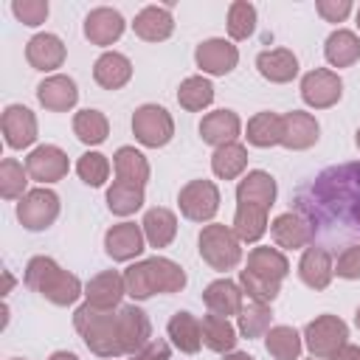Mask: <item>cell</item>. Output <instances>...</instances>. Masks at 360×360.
<instances>
[{"label":"cell","mask_w":360,"mask_h":360,"mask_svg":"<svg viewBox=\"0 0 360 360\" xmlns=\"http://www.w3.org/2000/svg\"><path fill=\"white\" fill-rule=\"evenodd\" d=\"M200 132H202L205 143H217V146L233 143V138L239 135V118L231 110H217V112L202 118Z\"/></svg>","instance_id":"obj_21"},{"label":"cell","mask_w":360,"mask_h":360,"mask_svg":"<svg viewBox=\"0 0 360 360\" xmlns=\"http://www.w3.org/2000/svg\"><path fill=\"white\" fill-rule=\"evenodd\" d=\"M76 329L82 332L84 343L101 354V357H115L124 352L121 346V329H118V315L107 312V309H96L90 304L76 309Z\"/></svg>","instance_id":"obj_3"},{"label":"cell","mask_w":360,"mask_h":360,"mask_svg":"<svg viewBox=\"0 0 360 360\" xmlns=\"http://www.w3.org/2000/svg\"><path fill=\"white\" fill-rule=\"evenodd\" d=\"M132 360H169V346L163 340H149L141 352H135Z\"/></svg>","instance_id":"obj_50"},{"label":"cell","mask_w":360,"mask_h":360,"mask_svg":"<svg viewBox=\"0 0 360 360\" xmlns=\"http://www.w3.org/2000/svg\"><path fill=\"white\" fill-rule=\"evenodd\" d=\"M217 202H219V194H217L214 183H208V180H191L180 191V211L197 222L211 219L217 214Z\"/></svg>","instance_id":"obj_9"},{"label":"cell","mask_w":360,"mask_h":360,"mask_svg":"<svg viewBox=\"0 0 360 360\" xmlns=\"http://www.w3.org/2000/svg\"><path fill=\"white\" fill-rule=\"evenodd\" d=\"M301 278L312 290H323L332 278V256L321 245H309L304 259H301Z\"/></svg>","instance_id":"obj_18"},{"label":"cell","mask_w":360,"mask_h":360,"mask_svg":"<svg viewBox=\"0 0 360 360\" xmlns=\"http://www.w3.org/2000/svg\"><path fill=\"white\" fill-rule=\"evenodd\" d=\"M281 135H284V118L276 112H259L248 124V141L256 146L281 143Z\"/></svg>","instance_id":"obj_29"},{"label":"cell","mask_w":360,"mask_h":360,"mask_svg":"<svg viewBox=\"0 0 360 360\" xmlns=\"http://www.w3.org/2000/svg\"><path fill=\"white\" fill-rule=\"evenodd\" d=\"M25 56L28 62L37 68V70H51V68H59L62 59H65V45L59 42V37L53 34H37L28 48H25Z\"/></svg>","instance_id":"obj_19"},{"label":"cell","mask_w":360,"mask_h":360,"mask_svg":"<svg viewBox=\"0 0 360 360\" xmlns=\"http://www.w3.org/2000/svg\"><path fill=\"white\" fill-rule=\"evenodd\" d=\"M211 98H214V87H211V82L202 79V76L186 79V82L180 84V90H177V101H180L186 110H202L205 104H211Z\"/></svg>","instance_id":"obj_37"},{"label":"cell","mask_w":360,"mask_h":360,"mask_svg":"<svg viewBox=\"0 0 360 360\" xmlns=\"http://www.w3.org/2000/svg\"><path fill=\"white\" fill-rule=\"evenodd\" d=\"M132 28H135V34H138L141 39H149V42L166 39V37L172 34V14H169V8H163V6H146V8L135 17Z\"/></svg>","instance_id":"obj_25"},{"label":"cell","mask_w":360,"mask_h":360,"mask_svg":"<svg viewBox=\"0 0 360 360\" xmlns=\"http://www.w3.org/2000/svg\"><path fill=\"white\" fill-rule=\"evenodd\" d=\"M256 65H259V73H262L264 79H270V82H290V79L298 73L295 56H292L290 51H284V48L259 53Z\"/></svg>","instance_id":"obj_27"},{"label":"cell","mask_w":360,"mask_h":360,"mask_svg":"<svg viewBox=\"0 0 360 360\" xmlns=\"http://www.w3.org/2000/svg\"><path fill=\"white\" fill-rule=\"evenodd\" d=\"M360 56V42L352 31H335L329 39H326V59L338 68H346L352 62H357Z\"/></svg>","instance_id":"obj_35"},{"label":"cell","mask_w":360,"mask_h":360,"mask_svg":"<svg viewBox=\"0 0 360 360\" xmlns=\"http://www.w3.org/2000/svg\"><path fill=\"white\" fill-rule=\"evenodd\" d=\"M242 287L248 290V295L253 298V301H273L276 298V292H278V284H273V281H264V278H256V276H250L248 270H242Z\"/></svg>","instance_id":"obj_46"},{"label":"cell","mask_w":360,"mask_h":360,"mask_svg":"<svg viewBox=\"0 0 360 360\" xmlns=\"http://www.w3.org/2000/svg\"><path fill=\"white\" fill-rule=\"evenodd\" d=\"M264 225H267V208H259V205H239L236 211V219H233V231L239 239L245 242H253L264 233Z\"/></svg>","instance_id":"obj_36"},{"label":"cell","mask_w":360,"mask_h":360,"mask_svg":"<svg viewBox=\"0 0 360 360\" xmlns=\"http://www.w3.org/2000/svg\"><path fill=\"white\" fill-rule=\"evenodd\" d=\"M194 56H197V65L202 70H208V73H228V70L236 68V59H239L236 48L231 42H225V39H208V42H202Z\"/></svg>","instance_id":"obj_15"},{"label":"cell","mask_w":360,"mask_h":360,"mask_svg":"<svg viewBox=\"0 0 360 360\" xmlns=\"http://www.w3.org/2000/svg\"><path fill=\"white\" fill-rule=\"evenodd\" d=\"M37 96L48 110H68L76 104V84L68 76H51L39 84Z\"/></svg>","instance_id":"obj_28"},{"label":"cell","mask_w":360,"mask_h":360,"mask_svg":"<svg viewBox=\"0 0 360 360\" xmlns=\"http://www.w3.org/2000/svg\"><path fill=\"white\" fill-rule=\"evenodd\" d=\"M93 76H96V82H98L101 87L118 90V87H124V84L129 82L132 65H129L127 56H121V53L112 51V53L98 56V62H96V68H93Z\"/></svg>","instance_id":"obj_20"},{"label":"cell","mask_w":360,"mask_h":360,"mask_svg":"<svg viewBox=\"0 0 360 360\" xmlns=\"http://www.w3.org/2000/svg\"><path fill=\"white\" fill-rule=\"evenodd\" d=\"M118 329H121L124 352L135 354L149 343V321L138 307H121L118 309Z\"/></svg>","instance_id":"obj_12"},{"label":"cell","mask_w":360,"mask_h":360,"mask_svg":"<svg viewBox=\"0 0 360 360\" xmlns=\"http://www.w3.org/2000/svg\"><path fill=\"white\" fill-rule=\"evenodd\" d=\"M304 338L315 357H332L346 346V323L335 315H321L307 326Z\"/></svg>","instance_id":"obj_6"},{"label":"cell","mask_w":360,"mask_h":360,"mask_svg":"<svg viewBox=\"0 0 360 360\" xmlns=\"http://www.w3.org/2000/svg\"><path fill=\"white\" fill-rule=\"evenodd\" d=\"M245 163H248V155H245V149H242L239 143H225V146H219V149L214 152V160H211L214 174H219V177H225V180L236 177V174L245 169Z\"/></svg>","instance_id":"obj_38"},{"label":"cell","mask_w":360,"mask_h":360,"mask_svg":"<svg viewBox=\"0 0 360 360\" xmlns=\"http://www.w3.org/2000/svg\"><path fill=\"white\" fill-rule=\"evenodd\" d=\"M76 172H79V177H82L84 183H90V186H101V183L107 180V172H110V166H107L104 155H96V152H90V155H82V158H79V163H76Z\"/></svg>","instance_id":"obj_44"},{"label":"cell","mask_w":360,"mask_h":360,"mask_svg":"<svg viewBox=\"0 0 360 360\" xmlns=\"http://www.w3.org/2000/svg\"><path fill=\"white\" fill-rule=\"evenodd\" d=\"M270 323V309L262 301H248L239 309V329L245 338H259Z\"/></svg>","instance_id":"obj_41"},{"label":"cell","mask_w":360,"mask_h":360,"mask_svg":"<svg viewBox=\"0 0 360 360\" xmlns=\"http://www.w3.org/2000/svg\"><path fill=\"white\" fill-rule=\"evenodd\" d=\"M121 31H124V20H121V14L112 11V8H96V11H90L87 20H84V34H87L96 45H110V42H115V39L121 37Z\"/></svg>","instance_id":"obj_16"},{"label":"cell","mask_w":360,"mask_h":360,"mask_svg":"<svg viewBox=\"0 0 360 360\" xmlns=\"http://www.w3.org/2000/svg\"><path fill=\"white\" fill-rule=\"evenodd\" d=\"M17 214H20V219H22L25 228L39 231V228H48V225L56 219V214H59V200H56L53 191L37 188V191H28V194L22 197Z\"/></svg>","instance_id":"obj_8"},{"label":"cell","mask_w":360,"mask_h":360,"mask_svg":"<svg viewBox=\"0 0 360 360\" xmlns=\"http://www.w3.org/2000/svg\"><path fill=\"white\" fill-rule=\"evenodd\" d=\"M200 253L217 270H231L239 262V256H242L239 239L225 225H208L200 233Z\"/></svg>","instance_id":"obj_5"},{"label":"cell","mask_w":360,"mask_h":360,"mask_svg":"<svg viewBox=\"0 0 360 360\" xmlns=\"http://www.w3.org/2000/svg\"><path fill=\"white\" fill-rule=\"evenodd\" d=\"M11 8H14V14H17L25 25H39V22H45V17H48V3H45V0H17Z\"/></svg>","instance_id":"obj_47"},{"label":"cell","mask_w":360,"mask_h":360,"mask_svg":"<svg viewBox=\"0 0 360 360\" xmlns=\"http://www.w3.org/2000/svg\"><path fill=\"white\" fill-rule=\"evenodd\" d=\"M169 338L177 343V349L183 352H197L200 343H202V326L194 315L188 312H177L172 321H169Z\"/></svg>","instance_id":"obj_30"},{"label":"cell","mask_w":360,"mask_h":360,"mask_svg":"<svg viewBox=\"0 0 360 360\" xmlns=\"http://www.w3.org/2000/svg\"><path fill=\"white\" fill-rule=\"evenodd\" d=\"M127 292L132 298H149L152 292H174L186 284L183 270L169 259H146L141 264H132L124 273Z\"/></svg>","instance_id":"obj_2"},{"label":"cell","mask_w":360,"mask_h":360,"mask_svg":"<svg viewBox=\"0 0 360 360\" xmlns=\"http://www.w3.org/2000/svg\"><path fill=\"white\" fill-rule=\"evenodd\" d=\"M200 326H202V340H205L208 349H214V352H228V349H233L236 332H233V326L228 323V318L205 315Z\"/></svg>","instance_id":"obj_34"},{"label":"cell","mask_w":360,"mask_h":360,"mask_svg":"<svg viewBox=\"0 0 360 360\" xmlns=\"http://www.w3.org/2000/svg\"><path fill=\"white\" fill-rule=\"evenodd\" d=\"M253 25H256V8L245 0L233 3L231 11H228V31L233 39H245L253 34Z\"/></svg>","instance_id":"obj_43"},{"label":"cell","mask_w":360,"mask_h":360,"mask_svg":"<svg viewBox=\"0 0 360 360\" xmlns=\"http://www.w3.org/2000/svg\"><path fill=\"white\" fill-rule=\"evenodd\" d=\"M332 360H360V349L357 346H343L340 352L332 354Z\"/></svg>","instance_id":"obj_51"},{"label":"cell","mask_w":360,"mask_h":360,"mask_svg":"<svg viewBox=\"0 0 360 360\" xmlns=\"http://www.w3.org/2000/svg\"><path fill=\"white\" fill-rule=\"evenodd\" d=\"M3 132H6L8 146H14V149L28 146L37 138V121H34L31 110H25L20 104H11L3 112Z\"/></svg>","instance_id":"obj_13"},{"label":"cell","mask_w":360,"mask_h":360,"mask_svg":"<svg viewBox=\"0 0 360 360\" xmlns=\"http://www.w3.org/2000/svg\"><path fill=\"white\" fill-rule=\"evenodd\" d=\"M225 360H253L250 354H242V352H236V354H231V357H225Z\"/></svg>","instance_id":"obj_53"},{"label":"cell","mask_w":360,"mask_h":360,"mask_svg":"<svg viewBox=\"0 0 360 360\" xmlns=\"http://www.w3.org/2000/svg\"><path fill=\"white\" fill-rule=\"evenodd\" d=\"M132 129L138 135L141 143L146 146H163L169 138H172V118L163 107H155V104H146L135 112L132 118Z\"/></svg>","instance_id":"obj_7"},{"label":"cell","mask_w":360,"mask_h":360,"mask_svg":"<svg viewBox=\"0 0 360 360\" xmlns=\"http://www.w3.org/2000/svg\"><path fill=\"white\" fill-rule=\"evenodd\" d=\"M318 138V124L312 115L307 112H290L284 115V135H281V143L290 146V149H307L312 146Z\"/></svg>","instance_id":"obj_26"},{"label":"cell","mask_w":360,"mask_h":360,"mask_svg":"<svg viewBox=\"0 0 360 360\" xmlns=\"http://www.w3.org/2000/svg\"><path fill=\"white\" fill-rule=\"evenodd\" d=\"M107 202L115 214H132L135 208H141L143 202V191L138 186H129V183H112V188L107 191Z\"/></svg>","instance_id":"obj_42"},{"label":"cell","mask_w":360,"mask_h":360,"mask_svg":"<svg viewBox=\"0 0 360 360\" xmlns=\"http://www.w3.org/2000/svg\"><path fill=\"white\" fill-rule=\"evenodd\" d=\"M124 287L127 284H124V278L118 273H112V270L101 273L87 284V304L96 307V309H110V307H115L121 301Z\"/></svg>","instance_id":"obj_23"},{"label":"cell","mask_w":360,"mask_h":360,"mask_svg":"<svg viewBox=\"0 0 360 360\" xmlns=\"http://www.w3.org/2000/svg\"><path fill=\"white\" fill-rule=\"evenodd\" d=\"M301 96L312 107H332L340 98V79L332 70H312L301 82Z\"/></svg>","instance_id":"obj_10"},{"label":"cell","mask_w":360,"mask_h":360,"mask_svg":"<svg viewBox=\"0 0 360 360\" xmlns=\"http://www.w3.org/2000/svg\"><path fill=\"white\" fill-rule=\"evenodd\" d=\"M25 284L37 292H42L48 301L53 304H73L79 298V278L70 276L68 270L56 267V262L45 259V256H37L28 262V270H25Z\"/></svg>","instance_id":"obj_4"},{"label":"cell","mask_w":360,"mask_h":360,"mask_svg":"<svg viewBox=\"0 0 360 360\" xmlns=\"http://www.w3.org/2000/svg\"><path fill=\"white\" fill-rule=\"evenodd\" d=\"M115 172H118L121 183H129V186H138V188H143V183L149 177V166H146L143 155L129 149V146L115 152Z\"/></svg>","instance_id":"obj_31"},{"label":"cell","mask_w":360,"mask_h":360,"mask_svg":"<svg viewBox=\"0 0 360 360\" xmlns=\"http://www.w3.org/2000/svg\"><path fill=\"white\" fill-rule=\"evenodd\" d=\"M338 276L343 278H360V248H346L338 259Z\"/></svg>","instance_id":"obj_48"},{"label":"cell","mask_w":360,"mask_h":360,"mask_svg":"<svg viewBox=\"0 0 360 360\" xmlns=\"http://www.w3.org/2000/svg\"><path fill=\"white\" fill-rule=\"evenodd\" d=\"M248 273L256 276V278L278 284L287 276V259L273 248H256L248 256Z\"/></svg>","instance_id":"obj_22"},{"label":"cell","mask_w":360,"mask_h":360,"mask_svg":"<svg viewBox=\"0 0 360 360\" xmlns=\"http://www.w3.org/2000/svg\"><path fill=\"white\" fill-rule=\"evenodd\" d=\"M25 172L34 177V180H42V183H51V180H59L68 174V158L62 149L56 146H39L28 155L25 160Z\"/></svg>","instance_id":"obj_11"},{"label":"cell","mask_w":360,"mask_h":360,"mask_svg":"<svg viewBox=\"0 0 360 360\" xmlns=\"http://www.w3.org/2000/svg\"><path fill=\"white\" fill-rule=\"evenodd\" d=\"M104 245H107V253L112 259H132L143 250V236H141V228L135 222H121V225H112L104 236Z\"/></svg>","instance_id":"obj_14"},{"label":"cell","mask_w":360,"mask_h":360,"mask_svg":"<svg viewBox=\"0 0 360 360\" xmlns=\"http://www.w3.org/2000/svg\"><path fill=\"white\" fill-rule=\"evenodd\" d=\"M357 146H360V129H357Z\"/></svg>","instance_id":"obj_55"},{"label":"cell","mask_w":360,"mask_h":360,"mask_svg":"<svg viewBox=\"0 0 360 360\" xmlns=\"http://www.w3.org/2000/svg\"><path fill=\"white\" fill-rule=\"evenodd\" d=\"M51 360H76V354H70V352H56V354H51Z\"/></svg>","instance_id":"obj_52"},{"label":"cell","mask_w":360,"mask_h":360,"mask_svg":"<svg viewBox=\"0 0 360 360\" xmlns=\"http://www.w3.org/2000/svg\"><path fill=\"white\" fill-rule=\"evenodd\" d=\"M292 214L307 225L312 245L329 250L360 242V160L326 166L304 180L292 194Z\"/></svg>","instance_id":"obj_1"},{"label":"cell","mask_w":360,"mask_h":360,"mask_svg":"<svg viewBox=\"0 0 360 360\" xmlns=\"http://www.w3.org/2000/svg\"><path fill=\"white\" fill-rule=\"evenodd\" d=\"M273 239L281 248H301V245L312 242L309 239V231H307V225L301 222L298 214H281V217H276V222H273Z\"/></svg>","instance_id":"obj_33"},{"label":"cell","mask_w":360,"mask_h":360,"mask_svg":"<svg viewBox=\"0 0 360 360\" xmlns=\"http://www.w3.org/2000/svg\"><path fill=\"white\" fill-rule=\"evenodd\" d=\"M267 352L278 360H295L301 352V340L298 332L290 326H276L267 332Z\"/></svg>","instance_id":"obj_39"},{"label":"cell","mask_w":360,"mask_h":360,"mask_svg":"<svg viewBox=\"0 0 360 360\" xmlns=\"http://www.w3.org/2000/svg\"><path fill=\"white\" fill-rule=\"evenodd\" d=\"M73 129L84 143H101L107 138V118L98 110H82L73 118Z\"/></svg>","instance_id":"obj_40"},{"label":"cell","mask_w":360,"mask_h":360,"mask_svg":"<svg viewBox=\"0 0 360 360\" xmlns=\"http://www.w3.org/2000/svg\"><path fill=\"white\" fill-rule=\"evenodd\" d=\"M318 11H321L323 20L340 22V20L352 11V3H349V0H321V3H318Z\"/></svg>","instance_id":"obj_49"},{"label":"cell","mask_w":360,"mask_h":360,"mask_svg":"<svg viewBox=\"0 0 360 360\" xmlns=\"http://www.w3.org/2000/svg\"><path fill=\"white\" fill-rule=\"evenodd\" d=\"M357 25H360V8H357Z\"/></svg>","instance_id":"obj_56"},{"label":"cell","mask_w":360,"mask_h":360,"mask_svg":"<svg viewBox=\"0 0 360 360\" xmlns=\"http://www.w3.org/2000/svg\"><path fill=\"white\" fill-rule=\"evenodd\" d=\"M205 298V307L211 309V315H219V318H228V315H236L242 309V292L236 290L233 281H214L208 284V290L202 292Z\"/></svg>","instance_id":"obj_24"},{"label":"cell","mask_w":360,"mask_h":360,"mask_svg":"<svg viewBox=\"0 0 360 360\" xmlns=\"http://www.w3.org/2000/svg\"><path fill=\"white\" fill-rule=\"evenodd\" d=\"M143 231L152 248H166L174 236V214L166 208H152L143 217Z\"/></svg>","instance_id":"obj_32"},{"label":"cell","mask_w":360,"mask_h":360,"mask_svg":"<svg viewBox=\"0 0 360 360\" xmlns=\"http://www.w3.org/2000/svg\"><path fill=\"white\" fill-rule=\"evenodd\" d=\"M354 321H357V326H360V309H357V315H354Z\"/></svg>","instance_id":"obj_54"},{"label":"cell","mask_w":360,"mask_h":360,"mask_svg":"<svg viewBox=\"0 0 360 360\" xmlns=\"http://www.w3.org/2000/svg\"><path fill=\"white\" fill-rule=\"evenodd\" d=\"M276 197V183L270 174L264 172H250L239 188H236V200L239 205H259V208H270Z\"/></svg>","instance_id":"obj_17"},{"label":"cell","mask_w":360,"mask_h":360,"mask_svg":"<svg viewBox=\"0 0 360 360\" xmlns=\"http://www.w3.org/2000/svg\"><path fill=\"white\" fill-rule=\"evenodd\" d=\"M22 188H25V172H22V166L17 160H3V166H0V194L6 200H11V197L22 194Z\"/></svg>","instance_id":"obj_45"}]
</instances>
